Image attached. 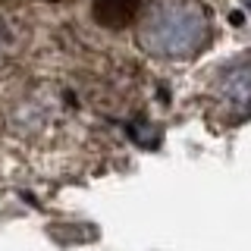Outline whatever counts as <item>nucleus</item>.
Masks as SVG:
<instances>
[{
  "label": "nucleus",
  "mask_w": 251,
  "mask_h": 251,
  "mask_svg": "<svg viewBox=\"0 0 251 251\" xmlns=\"http://www.w3.org/2000/svg\"><path fill=\"white\" fill-rule=\"evenodd\" d=\"M138 0H98L94 3V13L104 25H126V22L135 16Z\"/></svg>",
  "instance_id": "1"
}]
</instances>
